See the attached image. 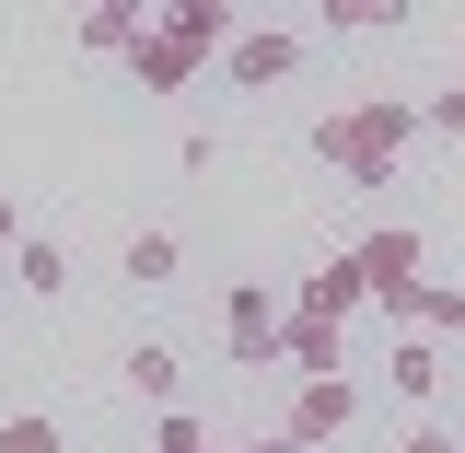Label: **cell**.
<instances>
[{
	"label": "cell",
	"instance_id": "8",
	"mask_svg": "<svg viewBox=\"0 0 465 453\" xmlns=\"http://www.w3.org/2000/svg\"><path fill=\"white\" fill-rule=\"evenodd\" d=\"M140 35H152V0H94V12H82V47L94 58H128Z\"/></svg>",
	"mask_w": 465,
	"mask_h": 453
},
{
	"label": "cell",
	"instance_id": "2",
	"mask_svg": "<svg viewBox=\"0 0 465 453\" xmlns=\"http://www.w3.org/2000/svg\"><path fill=\"white\" fill-rule=\"evenodd\" d=\"M222 35H232V0H163V12H152V35L128 47V82H140V94H186V82L210 70Z\"/></svg>",
	"mask_w": 465,
	"mask_h": 453
},
{
	"label": "cell",
	"instance_id": "6",
	"mask_svg": "<svg viewBox=\"0 0 465 453\" xmlns=\"http://www.w3.org/2000/svg\"><path fill=\"white\" fill-rule=\"evenodd\" d=\"M291 70H302V35H291V24H256V35H232V58H222L232 94H280Z\"/></svg>",
	"mask_w": 465,
	"mask_h": 453
},
{
	"label": "cell",
	"instance_id": "12",
	"mask_svg": "<svg viewBox=\"0 0 465 453\" xmlns=\"http://www.w3.org/2000/svg\"><path fill=\"white\" fill-rule=\"evenodd\" d=\"M128 396H140V407H174V349H163V338L128 349Z\"/></svg>",
	"mask_w": 465,
	"mask_h": 453
},
{
	"label": "cell",
	"instance_id": "17",
	"mask_svg": "<svg viewBox=\"0 0 465 453\" xmlns=\"http://www.w3.org/2000/svg\"><path fill=\"white\" fill-rule=\"evenodd\" d=\"M419 105H430V128H442V140H465V70H454V82H430Z\"/></svg>",
	"mask_w": 465,
	"mask_h": 453
},
{
	"label": "cell",
	"instance_id": "11",
	"mask_svg": "<svg viewBox=\"0 0 465 453\" xmlns=\"http://www.w3.org/2000/svg\"><path fill=\"white\" fill-rule=\"evenodd\" d=\"M12 280L35 291V302H58V291H70V244H58V232H24V256H12Z\"/></svg>",
	"mask_w": 465,
	"mask_h": 453
},
{
	"label": "cell",
	"instance_id": "7",
	"mask_svg": "<svg viewBox=\"0 0 465 453\" xmlns=\"http://www.w3.org/2000/svg\"><path fill=\"white\" fill-rule=\"evenodd\" d=\"M361 302H372V280H361V256H314V268H302V291H291V314H326V326H349V314H361Z\"/></svg>",
	"mask_w": 465,
	"mask_h": 453
},
{
	"label": "cell",
	"instance_id": "10",
	"mask_svg": "<svg viewBox=\"0 0 465 453\" xmlns=\"http://www.w3.org/2000/svg\"><path fill=\"white\" fill-rule=\"evenodd\" d=\"M384 384H396L407 407H430V384H442V338H396V349H384Z\"/></svg>",
	"mask_w": 465,
	"mask_h": 453
},
{
	"label": "cell",
	"instance_id": "15",
	"mask_svg": "<svg viewBox=\"0 0 465 453\" xmlns=\"http://www.w3.org/2000/svg\"><path fill=\"white\" fill-rule=\"evenodd\" d=\"M128 280H140V291L174 280V232H128Z\"/></svg>",
	"mask_w": 465,
	"mask_h": 453
},
{
	"label": "cell",
	"instance_id": "1",
	"mask_svg": "<svg viewBox=\"0 0 465 453\" xmlns=\"http://www.w3.org/2000/svg\"><path fill=\"white\" fill-rule=\"evenodd\" d=\"M419 128H430L419 94H372V105L314 116V163L338 174V186H396V163H407V140H419Z\"/></svg>",
	"mask_w": 465,
	"mask_h": 453
},
{
	"label": "cell",
	"instance_id": "16",
	"mask_svg": "<svg viewBox=\"0 0 465 453\" xmlns=\"http://www.w3.org/2000/svg\"><path fill=\"white\" fill-rule=\"evenodd\" d=\"M152 453H232V442H210V430H198L186 407H163V430H152Z\"/></svg>",
	"mask_w": 465,
	"mask_h": 453
},
{
	"label": "cell",
	"instance_id": "19",
	"mask_svg": "<svg viewBox=\"0 0 465 453\" xmlns=\"http://www.w3.org/2000/svg\"><path fill=\"white\" fill-rule=\"evenodd\" d=\"M0 256H24V210L12 198H0Z\"/></svg>",
	"mask_w": 465,
	"mask_h": 453
},
{
	"label": "cell",
	"instance_id": "4",
	"mask_svg": "<svg viewBox=\"0 0 465 453\" xmlns=\"http://www.w3.org/2000/svg\"><path fill=\"white\" fill-rule=\"evenodd\" d=\"M280 326H291L280 291H256V280H232V291H222V349L244 360V372H280Z\"/></svg>",
	"mask_w": 465,
	"mask_h": 453
},
{
	"label": "cell",
	"instance_id": "13",
	"mask_svg": "<svg viewBox=\"0 0 465 453\" xmlns=\"http://www.w3.org/2000/svg\"><path fill=\"white\" fill-rule=\"evenodd\" d=\"M407 338H465V291H454V280H430V291H419V326H407Z\"/></svg>",
	"mask_w": 465,
	"mask_h": 453
},
{
	"label": "cell",
	"instance_id": "5",
	"mask_svg": "<svg viewBox=\"0 0 465 453\" xmlns=\"http://www.w3.org/2000/svg\"><path fill=\"white\" fill-rule=\"evenodd\" d=\"M349 419H361V384H349V372H326V384H291V419H280V442L326 453V442L349 430Z\"/></svg>",
	"mask_w": 465,
	"mask_h": 453
},
{
	"label": "cell",
	"instance_id": "18",
	"mask_svg": "<svg viewBox=\"0 0 465 453\" xmlns=\"http://www.w3.org/2000/svg\"><path fill=\"white\" fill-rule=\"evenodd\" d=\"M396 453H465V430H430V419H419V430H407Z\"/></svg>",
	"mask_w": 465,
	"mask_h": 453
},
{
	"label": "cell",
	"instance_id": "9",
	"mask_svg": "<svg viewBox=\"0 0 465 453\" xmlns=\"http://www.w3.org/2000/svg\"><path fill=\"white\" fill-rule=\"evenodd\" d=\"M280 372L326 384V372H338V326H326V314H291V326H280Z\"/></svg>",
	"mask_w": 465,
	"mask_h": 453
},
{
	"label": "cell",
	"instance_id": "3",
	"mask_svg": "<svg viewBox=\"0 0 465 453\" xmlns=\"http://www.w3.org/2000/svg\"><path fill=\"white\" fill-rule=\"evenodd\" d=\"M349 256H361V280H372V302L396 314V338H407V326H419V291H430V244H419L407 222H372L361 244H349Z\"/></svg>",
	"mask_w": 465,
	"mask_h": 453
},
{
	"label": "cell",
	"instance_id": "20",
	"mask_svg": "<svg viewBox=\"0 0 465 453\" xmlns=\"http://www.w3.org/2000/svg\"><path fill=\"white\" fill-rule=\"evenodd\" d=\"M256 453H302V442H256Z\"/></svg>",
	"mask_w": 465,
	"mask_h": 453
},
{
	"label": "cell",
	"instance_id": "14",
	"mask_svg": "<svg viewBox=\"0 0 465 453\" xmlns=\"http://www.w3.org/2000/svg\"><path fill=\"white\" fill-rule=\"evenodd\" d=\"M0 453H70V430H58V419H35V407H24V419H0Z\"/></svg>",
	"mask_w": 465,
	"mask_h": 453
}]
</instances>
